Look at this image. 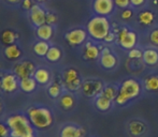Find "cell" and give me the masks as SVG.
I'll return each instance as SVG.
<instances>
[{"label":"cell","instance_id":"44dd1931","mask_svg":"<svg viewBox=\"0 0 158 137\" xmlns=\"http://www.w3.org/2000/svg\"><path fill=\"white\" fill-rule=\"evenodd\" d=\"M77 99L75 96V93L70 91H66V90H64V93L58 99L59 106H60L61 109L66 110V112L72 110L77 106Z\"/></svg>","mask_w":158,"mask_h":137},{"label":"cell","instance_id":"5b68a950","mask_svg":"<svg viewBox=\"0 0 158 137\" xmlns=\"http://www.w3.org/2000/svg\"><path fill=\"white\" fill-rule=\"evenodd\" d=\"M28 119L38 130H48L54 123V116L50 108L44 106H31L26 110Z\"/></svg>","mask_w":158,"mask_h":137},{"label":"cell","instance_id":"484cf974","mask_svg":"<svg viewBox=\"0 0 158 137\" xmlns=\"http://www.w3.org/2000/svg\"><path fill=\"white\" fill-rule=\"evenodd\" d=\"M64 86H63V81L60 80H53L50 84V86L48 87V94L51 96L52 99H59V96L64 93Z\"/></svg>","mask_w":158,"mask_h":137},{"label":"cell","instance_id":"7bdbcfd3","mask_svg":"<svg viewBox=\"0 0 158 137\" xmlns=\"http://www.w3.org/2000/svg\"><path fill=\"white\" fill-rule=\"evenodd\" d=\"M94 137H98V136H94Z\"/></svg>","mask_w":158,"mask_h":137},{"label":"cell","instance_id":"b9f144b4","mask_svg":"<svg viewBox=\"0 0 158 137\" xmlns=\"http://www.w3.org/2000/svg\"><path fill=\"white\" fill-rule=\"evenodd\" d=\"M0 87H1V79H0Z\"/></svg>","mask_w":158,"mask_h":137},{"label":"cell","instance_id":"8d00e7d4","mask_svg":"<svg viewBox=\"0 0 158 137\" xmlns=\"http://www.w3.org/2000/svg\"><path fill=\"white\" fill-rule=\"evenodd\" d=\"M10 136V129L8 124L3 122H0V137H8Z\"/></svg>","mask_w":158,"mask_h":137},{"label":"cell","instance_id":"d6a6232c","mask_svg":"<svg viewBox=\"0 0 158 137\" xmlns=\"http://www.w3.org/2000/svg\"><path fill=\"white\" fill-rule=\"evenodd\" d=\"M148 45H152L158 48V25L154 26L148 31Z\"/></svg>","mask_w":158,"mask_h":137},{"label":"cell","instance_id":"30bf717a","mask_svg":"<svg viewBox=\"0 0 158 137\" xmlns=\"http://www.w3.org/2000/svg\"><path fill=\"white\" fill-rule=\"evenodd\" d=\"M157 12L153 9L145 6L137 12L135 16V23L140 26L141 28L145 29L146 31L153 28L154 26L157 25Z\"/></svg>","mask_w":158,"mask_h":137},{"label":"cell","instance_id":"8992f818","mask_svg":"<svg viewBox=\"0 0 158 137\" xmlns=\"http://www.w3.org/2000/svg\"><path fill=\"white\" fill-rule=\"evenodd\" d=\"M84 78L82 77L80 71L74 67H68L63 71L61 81L66 91H70L73 93L81 91L82 84Z\"/></svg>","mask_w":158,"mask_h":137},{"label":"cell","instance_id":"9c48e42d","mask_svg":"<svg viewBox=\"0 0 158 137\" xmlns=\"http://www.w3.org/2000/svg\"><path fill=\"white\" fill-rule=\"evenodd\" d=\"M106 85V81L99 77H86L82 84L81 92L85 98L94 99L101 94L102 90Z\"/></svg>","mask_w":158,"mask_h":137},{"label":"cell","instance_id":"ffe728a7","mask_svg":"<svg viewBox=\"0 0 158 137\" xmlns=\"http://www.w3.org/2000/svg\"><path fill=\"white\" fill-rule=\"evenodd\" d=\"M93 105H94V107L98 112H102V114H106V112H112L116 107L114 101L109 100L103 94H99V96H97L96 98L93 99Z\"/></svg>","mask_w":158,"mask_h":137},{"label":"cell","instance_id":"6da1fadb","mask_svg":"<svg viewBox=\"0 0 158 137\" xmlns=\"http://www.w3.org/2000/svg\"><path fill=\"white\" fill-rule=\"evenodd\" d=\"M142 79L137 76H127L119 81V92L114 103L116 107H127L144 96Z\"/></svg>","mask_w":158,"mask_h":137},{"label":"cell","instance_id":"277c9868","mask_svg":"<svg viewBox=\"0 0 158 137\" xmlns=\"http://www.w3.org/2000/svg\"><path fill=\"white\" fill-rule=\"evenodd\" d=\"M86 30L88 32L89 39L96 42L103 43L106 37L112 30V22L110 17L93 15L86 24Z\"/></svg>","mask_w":158,"mask_h":137},{"label":"cell","instance_id":"ba28073f","mask_svg":"<svg viewBox=\"0 0 158 137\" xmlns=\"http://www.w3.org/2000/svg\"><path fill=\"white\" fill-rule=\"evenodd\" d=\"M125 130L129 137H145L150 132V125L143 118L133 117L127 120Z\"/></svg>","mask_w":158,"mask_h":137},{"label":"cell","instance_id":"603a6c76","mask_svg":"<svg viewBox=\"0 0 158 137\" xmlns=\"http://www.w3.org/2000/svg\"><path fill=\"white\" fill-rule=\"evenodd\" d=\"M4 56L10 61H17L23 56V52H22L21 47L16 43H14L6 46V48H4Z\"/></svg>","mask_w":158,"mask_h":137},{"label":"cell","instance_id":"836d02e7","mask_svg":"<svg viewBox=\"0 0 158 137\" xmlns=\"http://www.w3.org/2000/svg\"><path fill=\"white\" fill-rule=\"evenodd\" d=\"M148 0H130V6L137 11L148 6Z\"/></svg>","mask_w":158,"mask_h":137},{"label":"cell","instance_id":"5bb4252c","mask_svg":"<svg viewBox=\"0 0 158 137\" xmlns=\"http://www.w3.org/2000/svg\"><path fill=\"white\" fill-rule=\"evenodd\" d=\"M145 93L151 96H158V72L152 70L141 77Z\"/></svg>","mask_w":158,"mask_h":137},{"label":"cell","instance_id":"83f0119b","mask_svg":"<svg viewBox=\"0 0 158 137\" xmlns=\"http://www.w3.org/2000/svg\"><path fill=\"white\" fill-rule=\"evenodd\" d=\"M135 16H137V10H135L131 6L123 9V10H121V13H119L121 23L127 24V25H129L132 21H135Z\"/></svg>","mask_w":158,"mask_h":137},{"label":"cell","instance_id":"f1b7e54d","mask_svg":"<svg viewBox=\"0 0 158 137\" xmlns=\"http://www.w3.org/2000/svg\"><path fill=\"white\" fill-rule=\"evenodd\" d=\"M51 48V45L48 43V41H43V40H39L38 42H35L33 45L32 49L37 56L39 57H45L48 54V49Z\"/></svg>","mask_w":158,"mask_h":137},{"label":"cell","instance_id":"f546056e","mask_svg":"<svg viewBox=\"0 0 158 137\" xmlns=\"http://www.w3.org/2000/svg\"><path fill=\"white\" fill-rule=\"evenodd\" d=\"M37 84L38 83L33 78V76L27 77V78H23L19 80V88L26 93H31L37 89Z\"/></svg>","mask_w":158,"mask_h":137},{"label":"cell","instance_id":"9a60e30c","mask_svg":"<svg viewBox=\"0 0 158 137\" xmlns=\"http://www.w3.org/2000/svg\"><path fill=\"white\" fill-rule=\"evenodd\" d=\"M35 70H37V68H35V63L29 60L19 61V62L15 63L14 68H13L14 74L16 75L19 80L23 78H27V77L33 76Z\"/></svg>","mask_w":158,"mask_h":137},{"label":"cell","instance_id":"1f68e13d","mask_svg":"<svg viewBox=\"0 0 158 137\" xmlns=\"http://www.w3.org/2000/svg\"><path fill=\"white\" fill-rule=\"evenodd\" d=\"M142 57H143V46L141 45L135 46L127 52V58L130 60H142Z\"/></svg>","mask_w":158,"mask_h":137},{"label":"cell","instance_id":"d4e9b609","mask_svg":"<svg viewBox=\"0 0 158 137\" xmlns=\"http://www.w3.org/2000/svg\"><path fill=\"white\" fill-rule=\"evenodd\" d=\"M33 78L40 85H48V84H50L52 76H51V72L48 68H39L35 70V74H33Z\"/></svg>","mask_w":158,"mask_h":137},{"label":"cell","instance_id":"4316f807","mask_svg":"<svg viewBox=\"0 0 158 137\" xmlns=\"http://www.w3.org/2000/svg\"><path fill=\"white\" fill-rule=\"evenodd\" d=\"M35 33H37V37H39L40 40L50 41L53 37V34H54V29H53V26L48 25V24H44V25L37 28Z\"/></svg>","mask_w":158,"mask_h":137},{"label":"cell","instance_id":"e575fe53","mask_svg":"<svg viewBox=\"0 0 158 137\" xmlns=\"http://www.w3.org/2000/svg\"><path fill=\"white\" fill-rule=\"evenodd\" d=\"M57 22H58V17H57V15L55 14V13H53V12L46 13L45 24H48V25H51V26H54L57 24Z\"/></svg>","mask_w":158,"mask_h":137},{"label":"cell","instance_id":"7a4b0ae2","mask_svg":"<svg viewBox=\"0 0 158 137\" xmlns=\"http://www.w3.org/2000/svg\"><path fill=\"white\" fill-rule=\"evenodd\" d=\"M112 30L116 34L115 45L122 48L124 52L127 53L139 45V32L130 25L123 24L121 22H112Z\"/></svg>","mask_w":158,"mask_h":137},{"label":"cell","instance_id":"ab89813d","mask_svg":"<svg viewBox=\"0 0 158 137\" xmlns=\"http://www.w3.org/2000/svg\"><path fill=\"white\" fill-rule=\"evenodd\" d=\"M2 110H3V104H2V101L0 100V114L2 112Z\"/></svg>","mask_w":158,"mask_h":137},{"label":"cell","instance_id":"7c38bea8","mask_svg":"<svg viewBox=\"0 0 158 137\" xmlns=\"http://www.w3.org/2000/svg\"><path fill=\"white\" fill-rule=\"evenodd\" d=\"M64 37L70 46L77 47V46H83L89 37H88V32L86 28L75 27L67 31Z\"/></svg>","mask_w":158,"mask_h":137},{"label":"cell","instance_id":"ac0fdd59","mask_svg":"<svg viewBox=\"0 0 158 137\" xmlns=\"http://www.w3.org/2000/svg\"><path fill=\"white\" fill-rule=\"evenodd\" d=\"M46 11L44 8L40 4H33L32 9L29 11V17L30 22L35 28L44 25L46 22Z\"/></svg>","mask_w":158,"mask_h":137},{"label":"cell","instance_id":"e0dca14e","mask_svg":"<svg viewBox=\"0 0 158 137\" xmlns=\"http://www.w3.org/2000/svg\"><path fill=\"white\" fill-rule=\"evenodd\" d=\"M87 131L84 127L75 123H67L61 127L59 137H86Z\"/></svg>","mask_w":158,"mask_h":137},{"label":"cell","instance_id":"60d3db41","mask_svg":"<svg viewBox=\"0 0 158 137\" xmlns=\"http://www.w3.org/2000/svg\"><path fill=\"white\" fill-rule=\"evenodd\" d=\"M35 1H37V2H44L45 0H35Z\"/></svg>","mask_w":158,"mask_h":137},{"label":"cell","instance_id":"2e32d148","mask_svg":"<svg viewBox=\"0 0 158 137\" xmlns=\"http://www.w3.org/2000/svg\"><path fill=\"white\" fill-rule=\"evenodd\" d=\"M144 65L148 68H158V48L152 45L143 46V57H142Z\"/></svg>","mask_w":158,"mask_h":137},{"label":"cell","instance_id":"4fadbf2b","mask_svg":"<svg viewBox=\"0 0 158 137\" xmlns=\"http://www.w3.org/2000/svg\"><path fill=\"white\" fill-rule=\"evenodd\" d=\"M92 9L94 15L111 17L116 12L114 0H93Z\"/></svg>","mask_w":158,"mask_h":137},{"label":"cell","instance_id":"3957f363","mask_svg":"<svg viewBox=\"0 0 158 137\" xmlns=\"http://www.w3.org/2000/svg\"><path fill=\"white\" fill-rule=\"evenodd\" d=\"M6 124L10 129V137H35V127L27 115L13 114L6 118Z\"/></svg>","mask_w":158,"mask_h":137},{"label":"cell","instance_id":"7402d4cb","mask_svg":"<svg viewBox=\"0 0 158 137\" xmlns=\"http://www.w3.org/2000/svg\"><path fill=\"white\" fill-rule=\"evenodd\" d=\"M118 92H119V81H111V83H106L101 94H103L109 100L115 101Z\"/></svg>","mask_w":158,"mask_h":137},{"label":"cell","instance_id":"52a82bcc","mask_svg":"<svg viewBox=\"0 0 158 137\" xmlns=\"http://www.w3.org/2000/svg\"><path fill=\"white\" fill-rule=\"evenodd\" d=\"M97 62L104 71L112 72V71H115L119 67L121 58H119L118 54L114 50V48L112 47V45L103 44L101 54H100V57Z\"/></svg>","mask_w":158,"mask_h":137},{"label":"cell","instance_id":"4dcf8cb0","mask_svg":"<svg viewBox=\"0 0 158 137\" xmlns=\"http://www.w3.org/2000/svg\"><path fill=\"white\" fill-rule=\"evenodd\" d=\"M45 58L48 59L50 62H58L61 58H63V50L58 46H51L48 49V54H46Z\"/></svg>","mask_w":158,"mask_h":137},{"label":"cell","instance_id":"74e56055","mask_svg":"<svg viewBox=\"0 0 158 137\" xmlns=\"http://www.w3.org/2000/svg\"><path fill=\"white\" fill-rule=\"evenodd\" d=\"M33 6L32 0H22V8L25 11H30Z\"/></svg>","mask_w":158,"mask_h":137},{"label":"cell","instance_id":"8fae6325","mask_svg":"<svg viewBox=\"0 0 158 137\" xmlns=\"http://www.w3.org/2000/svg\"><path fill=\"white\" fill-rule=\"evenodd\" d=\"M102 47H103V43L88 39L84 43L83 48H82V59L85 61H89V62L98 61L100 54H101Z\"/></svg>","mask_w":158,"mask_h":137},{"label":"cell","instance_id":"f35d334b","mask_svg":"<svg viewBox=\"0 0 158 137\" xmlns=\"http://www.w3.org/2000/svg\"><path fill=\"white\" fill-rule=\"evenodd\" d=\"M6 1L10 2V3H13V4H16V3H19V2H22V0H6Z\"/></svg>","mask_w":158,"mask_h":137},{"label":"cell","instance_id":"d590c367","mask_svg":"<svg viewBox=\"0 0 158 137\" xmlns=\"http://www.w3.org/2000/svg\"><path fill=\"white\" fill-rule=\"evenodd\" d=\"M115 6L117 10H123V9L129 8L130 6V0H114Z\"/></svg>","mask_w":158,"mask_h":137},{"label":"cell","instance_id":"d6986e66","mask_svg":"<svg viewBox=\"0 0 158 137\" xmlns=\"http://www.w3.org/2000/svg\"><path fill=\"white\" fill-rule=\"evenodd\" d=\"M19 87V79L17 76L12 73H8V74L3 75L1 78V90L6 93H13L15 92Z\"/></svg>","mask_w":158,"mask_h":137},{"label":"cell","instance_id":"cb8c5ba5","mask_svg":"<svg viewBox=\"0 0 158 137\" xmlns=\"http://www.w3.org/2000/svg\"><path fill=\"white\" fill-rule=\"evenodd\" d=\"M19 37V34L16 31L12 29H4L0 33V42L3 45L8 46L11 44H14L17 41V39Z\"/></svg>","mask_w":158,"mask_h":137}]
</instances>
